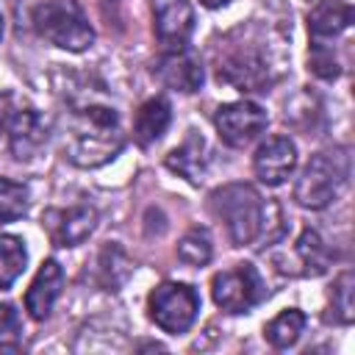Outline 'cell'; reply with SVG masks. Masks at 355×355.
Masks as SVG:
<instances>
[{
  "label": "cell",
  "instance_id": "28",
  "mask_svg": "<svg viewBox=\"0 0 355 355\" xmlns=\"http://www.w3.org/2000/svg\"><path fill=\"white\" fill-rule=\"evenodd\" d=\"M0 36H3V14H0Z\"/></svg>",
  "mask_w": 355,
  "mask_h": 355
},
{
  "label": "cell",
  "instance_id": "5",
  "mask_svg": "<svg viewBox=\"0 0 355 355\" xmlns=\"http://www.w3.org/2000/svg\"><path fill=\"white\" fill-rule=\"evenodd\" d=\"M33 28L42 39L69 53H80L94 42V28L89 25L78 0H47L36 6Z\"/></svg>",
  "mask_w": 355,
  "mask_h": 355
},
{
  "label": "cell",
  "instance_id": "10",
  "mask_svg": "<svg viewBox=\"0 0 355 355\" xmlns=\"http://www.w3.org/2000/svg\"><path fill=\"white\" fill-rule=\"evenodd\" d=\"M153 31L166 50L186 47L194 31V8L189 0H153Z\"/></svg>",
  "mask_w": 355,
  "mask_h": 355
},
{
  "label": "cell",
  "instance_id": "24",
  "mask_svg": "<svg viewBox=\"0 0 355 355\" xmlns=\"http://www.w3.org/2000/svg\"><path fill=\"white\" fill-rule=\"evenodd\" d=\"M308 69H311L316 78H322V80H336V78L341 75V64H338L333 47L324 44V42H313V44H311Z\"/></svg>",
  "mask_w": 355,
  "mask_h": 355
},
{
  "label": "cell",
  "instance_id": "27",
  "mask_svg": "<svg viewBox=\"0 0 355 355\" xmlns=\"http://www.w3.org/2000/svg\"><path fill=\"white\" fill-rule=\"evenodd\" d=\"M200 3H202L205 8H219V6H225L227 0H200Z\"/></svg>",
  "mask_w": 355,
  "mask_h": 355
},
{
  "label": "cell",
  "instance_id": "22",
  "mask_svg": "<svg viewBox=\"0 0 355 355\" xmlns=\"http://www.w3.org/2000/svg\"><path fill=\"white\" fill-rule=\"evenodd\" d=\"M31 191L25 183L0 178V222H14L28 214Z\"/></svg>",
  "mask_w": 355,
  "mask_h": 355
},
{
  "label": "cell",
  "instance_id": "19",
  "mask_svg": "<svg viewBox=\"0 0 355 355\" xmlns=\"http://www.w3.org/2000/svg\"><path fill=\"white\" fill-rule=\"evenodd\" d=\"M302 330H305V313L297 308H286L263 327V336L275 349H288L300 341Z\"/></svg>",
  "mask_w": 355,
  "mask_h": 355
},
{
  "label": "cell",
  "instance_id": "23",
  "mask_svg": "<svg viewBox=\"0 0 355 355\" xmlns=\"http://www.w3.org/2000/svg\"><path fill=\"white\" fill-rule=\"evenodd\" d=\"M211 236L205 227H191L180 241H178V258L186 263V266H202L211 261Z\"/></svg>",
  "mask_w": 355,
  "mask_h": 355
},
{
  "label": "cell",
  "instance_id": "2",
  "mask_svg": "<svg viewBox=\"0 0 355 355\" xmlns=\"http://www.w3.org/2000/svg\"><path fill=\"white\" fill-rule=\"evenodd\" d=\"M211 214L225 225L233 247L252 244L261 236L263 216H266V202L261 194L247 186V183H227L208 197Z\"/></svg>",
  "mask_w": 355,
  "mask_h": 355
},
{
  "label": "cell",
  "instance_id": "18",
  "mask_svg": "<svg viewBox=\"0 0 355 355\" xmlns=\"http://www.w3.org/2000/svg\"><path fill=\"white\" fill-rule=\"evenodd\" d=\"M294 258H297V263L302 266L300 269V275H305V277H319V275H324L327 269H330V250L324 247V241H322V236L313 230V227H305L302 233H300V239H297V244H294Z\"/></svg>",
  "mask_w": 355,
  "mask_h": 355
},
{
  "label": "cell",
  "instance_id": "26",
  "mask_svg": "<svg viewBox=\"0 0 355 355\" xmlns=\"http://www.w3.org/2000/svg\"><path fill=\"white\" fill-rule=\"evenodd\" d=\"M11 116H14V97L6 92V94H0V133L8 130Z\"/></svg>",
  "mask_w": 355,
  "mask_h": 355
},
{
  "label": "cell",
  "instance_id": "16",
  "mask_svg": "<svg viewBox=\"0 0 355 355\" xmlns=\"http://www.w3.org/2000/svg\"><path fill=\"white\" fill-rule=\"evenodd\" d=\"M172 122V105L166 97H150L147 103H141V108L136 111V122H133V136L141 147L155 144L166 128Z\"/></svg>",
  "mask_w": 355,
  "mask_h": 355
},
{
  "label": "cell",
  "instance_id": "17",
  "mask_svg": "<svg viewBox=\"0 0 355 355\" xmlns=\"http://www.w3.org/2000/svg\"><path fill=\"white\" fill-rule=\"evenodd\" d=\"M166 166L172 172H178L180 178H186L189 183H200L202 172H205V141L200 133L189 130L186 141L178 144L169 155H166Z\"/></svg>",
  "mask_w": 355,
  "mask_h": 355
},
{
  "label": "cell",
  "instance_id": "11",
  "mask_svg": "<svg viewBox=\"0 0 355 355\" xmlns=\"http://www.w3.org/2000/svg\"><path fill=\"white\" fill-rule=\"evenodd\" d=\"M297 166V147L288 136H269L252 155V172L266 186H280Z\"/></svg>",
  "mask_w": 355,
  "mask_h": 355
},
{
  "label": "cell",
  "instance_id": "20",
  "mask_svg": "<svg viewBox=\"0 0 355 355\" xmlns=\"http://www.w3.org/2000/svg\"><path fill=\"white\" fill-rule=\"evenodd\" d=\"M352 294H355V277H352V272H341L330 286V305H327L330 313L324 319L333 324H352V319H355Z\"/></svg>",
  "mask_w": 355,
  "mask_h": 355
},
{
  "label": "cell",
  "instance_id": "14",
  "mask_svg": "<svg viewBox=\"0 0 355 355\" xmlns=\"http://www.w3.org/2000/svg\"><path fill=\"white\" fill-rule=\"evenodd\" d=\"M44 139H47L44 122L33 108L14 111L11 125H8V150H11V155L17 161L33 158L39 153V147L44 144Z\"/></svg>",
  "mask_w": 355,
  "mask_h": 355
},
{
  "label": "cell",
  "instance_id": "12",
  "mask_svg": "<svg viewBox=\"0 0 355 355\" xmlns=\"http://www.w3.org/2000/svg\"><path fill=\"white\" fill-rule=\"evenodd\" d=\"M155 72H158V80H161L164 86H169V89H175V92H186V94L197 92V89L202 86V80H205V72H202L200 58L191 55L186 47H180V50H166V53L158 58Z\"/></svg>",
  "mask_w": 355,
  "mask_h": 355
},
{
  "label": "cell",
  "instance_id": "25",
  "mask_svg": "<svg viewBox=\"0 0 355 355\" xmlns=\"http://www.w3.org/2000/svg\"><path fill=\"white\" fill-rule=\"evenodd\" d=\"M22 349V322L14 305L0 302V352Z\"/></svg>",
  "mask_w": 355,
  "mask_h": 355
},
{
  "label": "cell",
  "instance_id": "21",
  "mask_svg": "<svg viewBox=\"0 0 355 355\" xmlns=\"http://www.w3.org/2000/svg\"><path fill=\"white\" fill-rule=\"evenodd\" d=\"M28 250L19 236H0V291H8L25 272Z\"/></svg>",
  "mask_w": 355,
  "mask_h": 355
},
{
  "label": "cell",
  "instance_id": "8",
  "mask_svg": "<svg viewBox=\"0 0 355 355\" xmlns=\"http://www.w3.org/2000/svg\"><path fill=\"white\" fill-rule=\"evenodd\" d=\"M266 122H269L266 111L258 103H252V100L225 103L214 114L216 133H219V139L227 147H247L252 139L261 136V130L266 128Z\"/></svg>",
  "mask_w": 355,
  "mask_h": 355
},
{
  "label": "cell",
  "instance_id": "13",
  "mask_svg": "<svg viewBox=\"0 0 355 355\" xmlns=\"http://www.w3.org/2000/svg\"><path fill=\"white\" fill-rule=\"evenodd\" d=\"M61 286H64V269L55 258H47L25 291V311L31 313V319L42 322L50 316V311L61 294Z\"/></svg>",
  "mask_w": 355,
  "mask_h": 355
},
{
  "label": "cell",
  "instance_id": "6",
  "mask_svg": "<svg viewBox=\"0 0 355 355\" xmlns=\"http://www.w3.org/2000/svg\"><path fill=\"white\" fill-rule=\"evenodd\" d=\"M147 313L150 319L169 336L186 333L197 313H200V297L189 283H161L147 297Z\"/></svg>",
  "mask_w": 355,
  "mask_h": 355
},
{
  "label": "cell",
  "instance_id": "3",
  "mask_svg": "<svg viewBox=\"0 0 355 355\" xmlns=\"http://www.w3.org/2000/svg\"><path fill=\"white\" fill-rule=\"evenodd\" d=\"M277 75L280 72L275 67L272 47L252 36L233 42L216 61V78L227 86H236L239 92H266Z\"/></svg>",
  "mask_w": 355,
  "mask_h": 355
},
{
  "label": "cell",
  "instance_id": "4",
  "mask_svg": "<svg viewBox=\"0 0 355 355\" xmlns=\"http://www.w3.org/2000/svg\"><path fill=\"white\" fill-rule=\"evenodd\" d=\"M347 178H349V158L344 153H338V150L316 153L302 166L297 183H294V200L302 208L322 211L341 194V189L347 186Z\"/></svg>",
  "mask_w": 355,
  "mask_h": 355
},
{
  "label": "cell",
  "instance_id": "15",
  "mask_svg": "<svg viewBox=\"0 0 355 355\" xmlns=\"http://www.w3.org/2000/svg\"><path fill=\"white\" fill-rule=\"evenodd\" d=\"M352 6L344 0H319L308 14V33L313 42H324L341 36L352 25Z\"/></svg>",
  "mask_w": 355,
  "mask_h": 355
},
{
  "label": "cell",
  "instance_id": "9",
  "mask_svg": "<svg viewBox=\"0 0 355 355\" xmlns=\"http://www.w3.org/2000/svg\"><path fill=\"white\" fill-rule=\"evenodd\" d=\"M42 227L47 230L55 247H78L83 244L97 227V211L92 205H69V208H50L42 216Z\"/></svg>",
  "mask_w": 355,
  "mask_h": 355
},
{
  "label": "cell",
  "instance_id": "7",
  "mask_svg": "<svg viewBox=\"0 0 355 355\" xmlns=\"http://www.w3.org/2000/svg\"><path fill=\"white\" fill-rule=\"evenodd\" d=\"M266 294V286L252 263H236L233 269L211 277V297L227 313H247Z\"/></svg>",
  "mask_w": 355,
  "mask_h": 355
},
{
  "label": "cell",
  "instance_id": "1",
  "mask_svg": "<svg viewBox=\"0 0 355 355\" xmlns=\"http://www.w3.org/2000/svg\"><path fill=\"white\" fill-rule=\"evenodd\" d=\"M125 136L119 128V114L108 105H78L67 116L64 128V158L75 166L94 169L116 158Z\"/></svg>",
  "mask_w": 355,
  "mask_h": 355
}]
</instances>
